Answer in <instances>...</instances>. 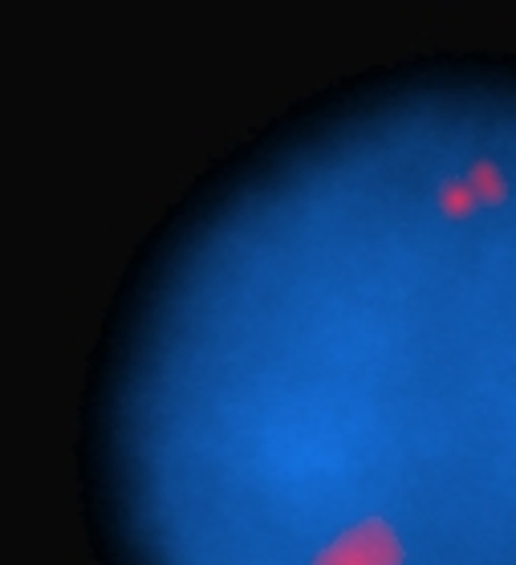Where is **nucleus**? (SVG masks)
Masks as SVG:
<instances>
[{"label": "nucleus", "mask_w": 516, "mask_h": 565, "mask_svg": "<svg viewBox=\"0 0 516 565\" xmlns=\"http://www.w3.org/2000/svg\"><path fill=\"white\" fill-rule=\"evenodd\" d=\"M407 550L399 545L395 529L383 516H366L354 529H346L342 537H334L325 545L313 565H402Z\"/></svg>", "instance_id": "nucleus-1"}, {"label": "nucleus", "mask_w": 516, "mask_h": 565, "mask_svg": "<svg viewBox=\"0 0 516 565\" xmlns=\"http://www.w3.org/2000/svg\"><path fill=\"white\" fill-rule=\"evenodd\" d=\"M436 207L443 212L448 220H467V216H476V192L467 188L464 175H448V180L439 183V192H436Z\"/></svg>", "instance_id": "nucleus-2"}, {"label": "nucleus", "mask_w": 516, "mask_h": 565, "mask_svg": "<svg viewBox=\"0 0 516 565\" xmlns=\"http://www.w3.org/2000/svg\"><path fill=\"white\" fill-rule=\"evenodd\" d=\"M467 188L476 192L480 204H504L508 200V183H504V171L501 163H492V159H476L472 168H467Z\"/></svg>", "instance_id": "nucleus-3"}]
</instances>
